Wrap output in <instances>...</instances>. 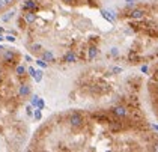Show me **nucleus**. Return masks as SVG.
I'll use <instances>...</instances> for the list:
<instances>
[{
	"instance_id": "26",
	"label": "nucleus",
	"mask_w": 158,
	"mask_h": 152,
	"mask_svg": "<svg viewBox=\"0 0 158 152\" xmlns=\"http://www.w3.org/2000/svg\"><path fill=\"white\" fill-rule=\"evenodd\" d=\"M38 99H39L38 96H33V98H32V106H36V103H38Z\"/></svg>"
},
{
	"instance_id": "23",
	"label": "nucleus",
	"mask_w": 158,
	"mask_h": 152,
	"mask_svg": "<svg viewBox=\"0 0 158 152\" xmlns=\"http://www.w3.org/2000/svg\"><path fill=\"white\" fill-rule=\"evenodd\" d=\"M111 72H115V74H119V72H122V68L121 66H115L111 69Z\"/></svg>"
},
{
	"instance_id": "9",
	"label": "nucleus",
	"mask_w": 158,
	"mask_h": 152,
	"mask_svg": "<svg viewBox=\"0 0 158 152\" xmlns=\"http://www.w3.org/2000/svg\"><path fill=\"white\" fill-rule=\"evenodd\" d=\"M63 60H65L66 63H74V62L77 60V56H75L72 51H68V53L63 56Z\"/></svg>"
},
{
	"instance_id": "11",
	"label": "nucleus",
	"mask_w": 158,
	"mask_h": 152,
	"mask_svg": "<svg viewBox=\"0 0 158 152\" xmlns=\"http://www.w3.org/2000/svg\"><path fill=\"white\" fill-rule=\"evenodd\" d=\"M87 51H89V60H94L97 56H98V48L97 47H89V50H87Z\"/></svg>"
},
{
	"instance_id": "21",
	"label": "nucleus",
	"mask_w": 158,
	"mask_h": 152,
	"mask_svg": "<svg viewBox=\"0 0 158 152\" xmlns=\"http://www.w3.org/2000/svg\"><path fill=\"white\" fill-rule=\"evenodd\" d=\"M36 63H38L41 68H47V62H45V60H36Z\"/></svg>"
},
{
	"instance_id": "7",
	"label": "nucleus",
	"mask_w": 158,
	"mask_h": 152,
	"mask_svg": "<svg viewBox=\"0 0 158 152\" xmlns=\"http://www.w3.org/2000/svg\"><path fill=\"white\" fill-rule=\"evenodd\" d=\"M3 60L8 65H15V53L14 51H6L3 54Z\"/></svg>"
},
{
	"instance_id": "29",
	"label": "nucleus",
	"mask_w": 158,
	"mask_h": 152,
	"mask_svg": "<svg viewBox=\"0 0 158 152\" xmlns=\"http://www.w3.org/2000/svg\"><path fill=\"white\" fill-rule=\"evenodd\" d=\"M63 2H65V3H75L77 0H63Z\"/></svg>"
},
{
	"instance_id": "20",
	"label": "nucleus",
	"mask_w": 158,
	"mask_h": 152,
	"mask_svg": "<svg viewBox=\"0 0 158 152\" xmlns=\"http://www.w3.org/2000/svg\"><path fill=\"white\" fill-rule=\"evenodd\" d=\"M39 50H41V45H39V44H33V45H32V51L36 53V51H39Z\"/></svg>"
},
{
	"instance_id": "28",
	"label": "nucleus",
	"mask_w": 158,
	"mask_h": 152,
	"mask_svg": "<svg viewBox=\"0 0 158 152\" xmlns=\"http://www.w3.org/2000/svg\"><path fill=\"white\" fill-rule=\"evenodd\" d=\"M26 112H27V115H29V116H30V115H32V107H30V106H29V107H27V109H26Z\"/></svg>"
},
{
	"instance_id": "16",
	"label": "nucleus",
	"mask_w": 158,
	"mask_h": 152,
	"mask_svg": "<svg viewBox=\"0 0 158 152\" xmlns=\"http://www.w3.org/2000/svg\"><path fill=\"white\" fill-rule=\"evenodd\" d=\"M33 79H35V82H41L42 80V71H35V74H33Z\"/></svg>"
},
{
	"instance_id": "30",
	"label": "nucleus",
	"mask_w": 158,
	"mask_h": 152,
	"mask_svg": "<svg viewBox=\"0 0 158 152\" xmlns=\"http://www.w3.org/2000/svg\"><path fill=\"white\" fill-rule=\"evenodd\" d=\"M142 72H148V66H146V65L142 66Z\"/></svg>"
},
{
	"instance_id": "5",
	"label": "nucleus",
	"mask_w": 158,
	"mask_h": 152,
	"mask_svg": "<svg viewBox=\"0 0 158 152\" xmlns=\"http://www.w3.org/2000/svg\"><path fill=\"white\" fill-rule=\"evenodd\" d=\"M23 9L24 11H35V9H38V2L36 0H26L24 5H23Z\"/></svg>"
},
{
	"instance_id": "15",
	"label": "nucleus",
	"mask_w": 158,
	"mask_h": 152,
	"mask_svg": "<svg viewBox=\"0 0 158 152\" xmlns=\"http://www.w3.org/2000/svg\"><path fill=\"white\" fill-rule=\"evenodd\" d=\"M128 57H129V60H131L132 63H135V62H139V54H137V53H134V51H129Z\"/></svg>"
},
{
	"instance_id": "25",
	"label": "nucleus",
	"mask_w": 158,
	"mask_h": 152,
	"mask_svg": "<svg viewBox=\"0 0 158 152\" xmlns=\"http://www.w3.org/2000/svg\"><path fill=\"white\" fill-rule=\"evenodd\" d=\"M5 39H6V41H9V42H14V41H15V38H14L12 35H8V36H5Z\"/></svg>"
},
{
	"instance_id": "6",
	"label": "nucleus",
	"mask_w": 158,
	"mask_h": 152,
	"mask_svg": "<svg viewBox=\"0 0 158 152\" xmlns=\"http://www.w3.org/2000/svg\"><path fill=\"white\" fill-rule=\"evenodd\" d=\"M128 15H129L132 20H142V18H145V11H143V9H132Z\"/></svg>"
},
{
	"instance_id": "27",
	"label": "nucleus",
	"mask_w": 158,
	"mask_h": 152,
	"mask_svg": "<svg viewBox=\"0 0 158 152\" xmlns=\"http://www.w3.org/2000/svg\"><path fill=\"white\" fill-rule=\"evenodd\" d=\"M27 71H29V74L32 75V77H33V74H35V69H33V68H29Z\"/></svg>"
},
{
	"instance_id": "19",
	"label": "nucleus",
	"mask_w": 158,
	"mask_h": 152,
	"mask_svg": "<svg viewBox=\"0 0 158 152\" xmlns=\"http://www.w3.org/2000/svg\"><path fill=\"white\" fill-rule=\"evenodd\" d=\"M33 116H35V119H38V120H39V119H41V116H42V115H41V109H36V110H35V113H33Z\"/></svg>"
},
{
	"instance_id": "33",
	"label": "nucleus",
	"mask_w": 158,
	"mask_h": 152,
	"mask_svg": "<svg viewBox=\"0 0 158 152\" xmlns=\"http://www.w3.org/2000/svg\"><path fill=\"white\" fill-rule=\"evenodd\" d=\"M152 128H154L155 131H158V125H152Z\"/></svg>"
},
{
	"instance_id": "4",
	"label": "nucleus",
	"mask_w": 158,
	"mask_h": 152,
	"mask_svg": "<svg viewBox=\"0 0 158 152\" xmlns=\"http://www.w3.org/2000/svg\"><path fill=\"white\" fill-rule=\"evenodd\" d=\"M127 107L125 106H116V107H113V115H115L116 117H119V119H124V117H127Z\"/></svg>"
},
{
	"instance_id": "35",
	"label": "nucleus",
	"mask_w": 158,
	"mask_h": 152,
	"mask_svg": "<svg viewBox=\"0 0 158 152\" xmlns=\"http://www.w3.org/2000/svg\"><path fill=\"white\" fill-rule=\"evenodd\" d=\"M154 149H155V151H158V145H157V146L154 145Z\"/></svg>"
},
{
	"instance_id": "22",
	"label": "nucleus",
	"mask_w": 158,
	"mask_h": 152,
	"mask_svg": "<svg viewBox=\"0 0 158 152\" xmlns=\"http://www.w3.org/2000/svg\"><path fill=\"white\" fill-rule=\"evenodd\" d=\"M36 107H38V109H41V110L44 109V101H42L41 98L38 99V103H36Z\"/></svg>"
},
{
	"instance_id": "36",
	"label": "nucleus",
	"mask_w": 158,
	"mask_h": 152,
	"mask_svg": "<svg viewBox=\"0 0 158 152\" xmlns=\"http://www.w3.org/2000/svg\"><path fill=\"white\" fill-rule=\"evenodd\" d=\"M155 77L158 79V69H157V72H155Z\"/></svg>"
},
{
	"instance_id": "17",
	"label": "nucleus",
	"mask_w": 158,
	"mask_h": 152,
	"mask_svg": "<svg viewBox=\"0 0 158 152\" xmlns=\"http://www.w3.org/2000/svg\"><path fill=\"white\" fill-rule=\"evenodd\" d=\"M15 72H17V75H23V74L26 72V68L21 66V65H18V66L15 68Z\"/></svg>"
},
{
	"instance_id": "34",
	"label": "nucleus",
	"mask_w": 158,
	"mask_h": 152,
	"mask_svg": "<svg viewBox=\"0 0 158 152\" xmlns=\"http://www.w3.org/2000/svg\"><path fill=\"white\" fill-rule=\"evenodd\" d=\"M3 39H5V36H3L2 33H0V41H3Z\"/></svg>"
},
{
	"instance_id": "2",
	"label": "nucleus",
	"mask_w": 158,
	"mask_h": 152,
	"mask_svg": "<svg viewBox=\"0 0 158 152\" xmlns=\"http://www.w3.org/2000/svg\"><path fill=\"white\" fill-rule=\"evenodd\" d=\"M68 122H69L71 126H74V128H80V126H83V123H84V119L80 113H71L69 117H68Z\"/></svg>"
},
{
	"instance_id": "13",
	"label": "nucleus",
	"mask_w": 158,
	"mask_h": 152,
	"mask_svg": "<svg viewBox=\"0 0 158 152\" xmlns=\"http://www.w3.org/2000/svg\"><path fill=\"white\" fill-rule=\"evenodd\" d=\"M44 60L45 62H54V56L50 51H44Z\"/></svg>"
},
{
	"instance_id": "14",
	"label": "nucleus",
	"mask_w": 158,
	"mask_h": 152,
	"mask_svg": "<svg viewBox=\"0 0 158 152\" xmlns=\"http://www.w3.org/2000/svg\"><path fill=\"white\" fill-rule=\"evenodd\" d=\"M0 96L9 98V87L8 86H2V89H0Z\"/></svg>"
},
{
	"instance_id": "24",
	"label": "nucleus",
	"mask_w": 158,
	"mask_h": 152,
	"mask_svg": "<svg viewBox=\"0 0 158 152\" xmlns=\"http://www.w3.org/2000/svg\"><path fill=\"white\" fill-rule=\"evenodd\" d=\"M134 3H135V0H127V6H128V8H132Z\"/></svg>"
},
{
	"instance_id": "18",
	"label": "nucleus",
	"mask_w": 158,
	"mask_h": 152,
	"mask_svg": "<svg viewBox=\"0 0 158 152\" xmlns=\"http://www.w3.org/2000/svg\"><path fill=\"white\" fill-rule=\"evenodd\" d=\"M14 14H15L14 11H11V12H8V14H6V15L3 17V20H5V21H8V20H11V18L14 17Z\"/></svg>"
},
{
	"instance_id": "8",
	"label": "nucleus",
	"mask_w": 158,
	"mask_h": 152,
	"mask_svg": "<svg viewBox=\"0 0 158 152\" xmlns=\"http://www.w3.org/2000/svg\"><path fill=\"white\" fill-rule=\"evenodd\" d=\"M24 21H26L27 24H33V23L36 21V14H35V11H27V12L24 14Z\"/></svg>"
},
{
	"instance_id": "10",
	"label": "nucleus",
	"mask_w": 158,
	"mask_h": 152,
	"mask_svg": "<svg viewBox=\"0 0 158 152\" xmlns=\"http://www.w3.org/2000/svg\"><path fill=\"white\" fill-rule=\"evenodd\" d=\"M18 93H20V96H27L30 93V86L29 84H21L20 89H18Z\"/></svg>"
},
{
	"instance_id": "3",
	"label": "nucleus",
	"mask_w": 158,
	"mask_h": 152,
	"mask_svg": "<svg viewBox=\"0 0 158 152\" xmlns=\"http://www.w3.org/2000/svg\"><path fill=\"white\" fill-rule=\"evenodd\" d=\"M122 128H124V125H122V122L119 119H115V120L108 122V130L111 133H119V131H122Z\"/></svg>"
},
{
	"instance_id": "12",
	"label": "nucleus",
	"mask_w": 158,
	"mask_h": 152,
	"mask_svg": "<svg viewBox=\"0 0 158 152\" xmlns=\"http://www.w3.org/2000/svg\"><path fill=\"white\" fill-rule=\"evenodd\" d=\"M101 14H102V17H104L107 21H110V23H115V17L110 15V12H108V11H101Z\"/></svg>"
},
{
	"instance_id": "31",
	"label": "nucleus",
	"mask_w": 158,
	"mask_h": 152,
	"mask_svg": "<svg viewBox=\"0 0 158 152\" xmlns=\"http://www.w3.org/2000/svg\"><path fill=\"white\" fill-rule=\"evenodd\" d=\"M111 54H113V56H116V54H118V50H116V48H113V51H111Z\"/></svg>"
},
{
	"instance_id": "1",
	"label": "nucleus",
	"mask_w": 158,
	"mask_h": 152,
	"mask_svg": "<svg viewBox=\"0 0 158 152\" xmlns=\"http://www.w3.org/2000/svg\"><path fill=\"white\" fill-rule=\"evenodd\" d=\"M127 116L129 117L131 122H135V123H140L143 120V115L142 112L139 110V107H129L127 110Z\"/></svg>"
},
{
	"instance_id": "32",
	"label": "nucleus",
	"mask_w": 158,
	"mask_h": 152,
	"mask_svg": "<svg viewBox=\"0 0 158 152\" xmlns=\"http://www.w3.org/2000/svg\"><path fill=\"white\" fill-rule=\"evenodd\" d=\"M5 6V2H3V0H0V9H2Z\"/></svg>"
}]
</instances>
